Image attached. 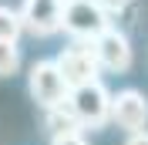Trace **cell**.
<instances>
[{"label": "cell", "instance_id": "obj_2", "mask_svg": "<svg viewBox=\"0 0 148 145\" xmlns=\"http://www.w3.org/2000/svg\"><path fill=\"white\" fill-rule=\"evenodd\" d=\"M108 14H104L94 0H64V14H61V30L71 34L81 44H91L94 37L108 30Z\"/></svg>", "mask_w": 148, "mask_h": 145}, {"label": "cell", "instance_id": "obj_7", "mask_svg": "<svg viewBox=\"0 0 148 145\" xmlns=\"http://www.w3.org/2000/svg\"><path fill=\"white\" fill-rule=\"evenodd\" d=\"M111 122L125 132H141L148 125V98L138 88H121L118 95H111Z\"/></svg>", "mask_w": 148, "mask_h": 145}, {"label": "cell", "instance_id": "obj_4", "mask_svg": "<svg viewBox=\"0 0 148 145\" xmlns=\"http://www.w3.org/2000/svg\"><path fill=\"white\" fill-rule=\"evenodd\" d=\"M88 47H91V54H94V61H98V68H101V71L121 74V71H128L131 64H135L131 41H128V34H125V30H118V27L101 30V34L94 37Z\"/></svg>", "mask_w": 148, "mask_h": 145}, {"label": "cell", "instance_id": "obj_6", "mask_svg": "<svg viewBox=\"0 0 148 145\" xmlns=\"http://www.w3.org/2000/svg\"><path fill=\"white\" fill-rule=\"evenodd\" d=\"M20 24L34 37H51L61 30L64 0H20Z\"/></svg>", "mask_w": 148, "mask_h": 145}, {"label": "cell", "instance_id": "obj_3", "mask_svg": "<svg viewBox=\"0 0 148 145\" xmlns=\"http://www.w3.org/2000/svg\"><path fill=\"white\" fill-rule=\"evenodd\" d=\"M27 91H30V98H34L44 111L67 105V95H71V88L64 84V78H61V71H57L54 61L30 64V71H27Z\"/></svg>", "mask_w": 148, "mask_h": 145}, {"label": "cell", "instance_id": "obj_9", "mask_svg": "<svg viewBox=\"0 0 148 145\" xmlns=\"http://www.w3.org/2000/svg\"><path fill=\"white\" fill-rule=\"evenodd\" d=\"M24 34V24H20V14L7 3H0V41H10L17 44V37Z\"/></svg>", "mask_w": 148, "mask_h": 145}, {"label": "cell", "instance_id": "obj_13", "mask_svg": "<svg viewBox=\"0 0 148 145\" xmlns=\"http://www.w3.org/2000/svg\"><path fill=\"white\" fill-rule=\"evenodd\" d=\"M125 145H148V128H141V132H131V135L125 138Z\"/></svg>", "mask_w": 148, "mask_h": 145}, {"label": "cell", "instance_id": "obj_8", "mask_svg": "<svg viewBox=\"0 0 148 145\" xmlns=\"http://www.w3.org/2000/svg\"><path fill=\"white\" fill-rule=\"evenodd\" d=\"M44 128H47V135H51V138H57V135H71V132H81L77 118L71 115V108H67V105L44 111Z\"/></svg>", "mask_w": 148, "mask_h": 145}, {"label": "cell", "instance_id": "obj_12", "mask_svg": "<svg viewBox=\"0 0 148 145\" xmlns=\"http://www.w3.org/2000/svg\"><path fill=\"white\" fill-rule=\"evenodd\" d=\"M51 145H88V138H84L81 132H71V135H57V138H51Z\"/></svg>", "mask_w": 148, "mask_h": 145}, {"label": "cell", "instance_id": "obj_10", "mask_svg": "<svg viewBox=\"0 0 148 145\" xmlns=\"http://www.w3.org/2000/svg\"><path fill=\"white\" fill-rule=\"evenodd\" d=\"M17 68H20V47L10 41H0V78L17 74Z\"/></svg>", "mask_w": 148, "mask_h": 145}, {"label": "cell", "instance_id": "obj_1", "mask_svg": "<svg viewBox=\"0 0 148 145\" xmlns=\"http://www.w3.org/2000/svg\"><path fill=\"white\" fill-rule=\"evenodd\" d=\"M67 108H71V115L77 118L81 128H101L111 122V91L101 81L74 88L67 95Z\"/></svg>", "mask_w": 148, "mask_h": 145}, {"label": "cell", "instance_id": "obj_11", "mask_svg": "<svg viewBox=\"0 0 148 145\" xmlns=\"http://www.w3.org/2000/svg\"><path fill=\"white\" fill-rule=\"evenodd\" d=\"M94 3H98L104 14H121V10L131 7V0H94Z\"/></svg>", "mask_w": 148, "mask_h": 145}, {"label": "cell", "instance_id": "obj_5", "mask_svg": "<svg viewBox=\"0 0 148 145\" xmlns=\"http://www.w3.org/2000/svg\"><path fill=\"white\" fill-rule=\"evenodd\" d=\"M57 71H61V78H64L67 88H84V84H94L98 81V74H101V68H98V61H94L91 47L88 44H74V47H64L61 54L54 57Z\"/></svg>", "mask_w": 148, "mask_h": 145}]
</instances>
